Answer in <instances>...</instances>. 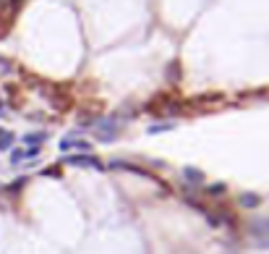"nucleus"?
I'll use <instances>...</instances> for the list:
<instances>
[{
	"label": "nucleus",
	"mask_w": 269,
	"mask_h": 254,
	"mask_svg": "<svg viewBox=\"0 0 269 254\" xmlns=\"http://www.w3.org/2000/svg\"><path fill=\"white\" fill-rule=\"evenodd\" d=\"M249 228H251V236L261 246H269V220H254Z\"/></svg>",
	"instance_id": "7ed1b4c3"
},
{
	"label": "nucleus",
	"mask_w": 269,
	"mask_h": 254,
	"mask_svg": "<svg viewBox=\"0 0 269 254\" xmlns=\"http://www.w3.org/2000/svg\"><path fill=\"white\" fill-rule=\"evenodd\" d=\"M58 150H60L63 155H68V152H74V150L81 152V155H89V152H92V144H89L86 139H79V136L68 134V136H63V139H60Z\"/></svg>",
	"instance_id": "f257e3e1"
},
{
	"label": "nucleus",
	"mask_w": 269,
	"mask_h": 254,
	"mask_svg": "<svg viewBox=\"0 0 269 254\" xmlns=\"http://www.w3.org/2000/svg\"><path fill=\"white\" fill-rule=\"evenodd\" d=\"M42 142H47V131H37V134H27L24 136V144H29V147H39L42 150Z\"/></svg>",
	"instance_id": "0eeeda50"
},
{
	"label": "nucleus",
	"mask_w": 269,
	"mask_h": 254,
	"mask_svg": "<svg viewBox=\"0 0 269 254\" xmlns=\"http://www.w3.org/2000/svg\"><path fill=\"white\" fill-rule=\"evenodd\" d=\"M170 129H175V123H173V121L160 123V126H149V134H160V131H170Z\"/></svg>",
	"instance_id": "9b49d317"
},
{
	"label": "nucleus",
	"mask_w": 269,
	"mask_h": 254,
	"mask_svg": "<svg viewBox=\"0 0 269 254\" xmlns=\"http://www.w3.org/2000/svg\"><path fill=\"white\" fill-rule=\"evenodd\" d=\"M0 136H3V129H0Z\"/></svg>",
	"instance_id": "ddd939ff"
},
{
	"label": "nucleus",
	"mask_w": 269,
	"mask_h": 254,
	"mask_svg": "<svg viewBox=\"0 0 269 254\" xmlns=\"http://www.w3.org/2000/svg\"><path fill=\"white\" fill-rule=\"evenodd\" d=\"M118 123H113V121H97V126H94V136H97V142H113V139H118Z\"/></svg>",
	"instance_id": "f03ea898"
},
{
	"label": "nucleus",
	"mask_w": 269,
	"mask_h": 254,
	"mask_svg": "<svg viewBox=\"0 0 269 254\" xmlns=\"http://www.w3.org/2000/svg\"><path fill=\"white\" fill-rule=\"evenodd\" d=\"M24 186H27V178H18V181H13L11 186H8V192H21Z\"/></svg>",
	"instance_id": "f8f14e48"
},
{
	"label": "nucleus",
	"mask_w": 269,
	"mask_h": 254,
	"mask_svg": "<svg viewBox=\"0 0 269 254\" xmlns=\"http://www.w3.org/2000/svg\"><path fill=\"white\" fill-rule=\"evenodd\" d=\"M240 204L246 207V210H256V207L261 204V197L254 194V192H246V194H240Z\"/></svg>",
	"instance_id": "423d86ee"
},
{
	"label": "nucleus",
	"mask_w": 269,
	"mask_h": 254,
	"mask_svg": "<svg viewBox=\"0 0 269 254\" xmlns=\"http://www.w3.org/2000/svg\"><path fill=\"white\" fill-rule=\"evenodd\" d=\"M65 163L79 165V168H102V160L92 157V155H68L65 157Z\"/></svg>",
	"instance_id": "20e7f679"
},
{
	"label": "nucleus",
	"mask_w": 269,
	"mask_h": 254,
	"mask_svg": "<svg viewBox=\"0 0 269 254\" xmlns=\"http://www.w3.org/2000/svg\"><path fill=\"white\" fill-rule=\"evenodd\" d=\"M13 142H16V136H13L11 131H3V136H0V152H3V150H11Z\"/></svg>",
	"instance_id": "1a4fd4ad"
},
{
	"label": "nucleus",
	"mask_w": 269,
	"mask_h": 254,
	"mask_svg": "<svg viewBox=\"0 0 269 254\" xmlns=\"http://www.w3.org/2000/svg\"><path fill=\"white\" fill-rule=\"evenodd\" d=\"M27 157H39V147H27V150H13L11 152V165L24 163Z\"/></svg>",
	"instance_id": "39448f33"
},
{
	"label": "nucleus",
	"mask_w": 269,
	"mask_h": 254,
	"mask_svg": "<svg viewBox=\"0 0 269 254\" xmlns=\"http://www.w3.org/2000/svg\"><path fill=\"white\" fill-rule=\"evenodd\" d=\"M225 183H209L207 186V194H212V197H225Z\"/></svg>",
	"instance_id": "9d476101"
},
{
	"label": "nucleus",
	"mask_w": 269,
	"mask_h": 254,
	"mask_svg": "<svg viewBox=\"0 0 269 254\" xmlns=\"http://www.w3.org/2000/svg\"><path fill=\"white\" fill-rule=\"evenodd\" d=\"M183 178H186V181H193L196 186H201V183H204V173L196 171V168H183Z\"/></svg>",
	"instance_id": "6e6552de"
}]
</instances>
